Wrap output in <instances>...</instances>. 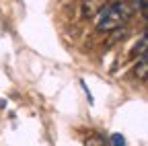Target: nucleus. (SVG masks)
<instances>
[{
  "label": "nucleus",
  "mask_w": 148,
  "mask_h": 146,
  "mask_svg": "<svg viewBox=\"0 0 148 146\" xmlns=\"http://www.w3.org/2000/svg\"><path fill=\"white\" fill-rule=\"evenodd\" d=\"M134 14V8L132 4L127 2H113V4H107L99 10L97 14V21H95V27L97 31H103V33H109V31H115L119 27H123Z\"/></svg>",
  "instance_id": "obj_1"
},
{
  "label": "nucleus",
  "mask_w": 148,
  "mask_h": 146,
  "mask_svg": "<svg viewBox=\"0 0 148 146\" xmlns=\"http://www.w3.org/2000/svg\"><path fill=\"white\" fill-rule=\"evenodd\" d=\"M97 2H99V0H84L82 6H80V14H82V19H88V16L99 14V10H101L103 6H97Z\"/></svg>",
  "instance_id": "obj_2"
},
{
  "label": "nucleus",
  "mask_w": 148,
  "mask_h": 146,
  "mask_svg": "<svg viewBox=\"0 0 148 146\" xmlns=\"http://www.w3.org/2000/svg\"><path fill=\"white\" fill-rule=\"evenodd\" d=\"M134 74H136V78L146 80V74H148V53L140 56V60H138V64L134 68Z\"/></svg>",
  "instance_id": "obj_3"
},
{
  "label": "nucleus",
  "mask_w": 148,
  "mask_h": 146,
  "mask_svg": "<svg viewBox=\"0 0 148 146\" xmlns=\"http://www.w3.org/2000/svg\"><path fill=\"white\" fill-rule=\"evenodd\" d=\"M146 45H148V39H146V35H142L140 43L134 47V56H144V53H146Z\"/></svg>",
  "instance_id": "obj_4"
},
{
  "label": "nucleus",
  "mask_w": 148,
  "mask_h": 146,
  "mask_svg": "<svg viewBox=\"0 0 148 146\" xmlns=\"http://www.w3.org/2000/svg\"><path fill=\"white\" fill-rule=\"evenodd\" d=\"M111 146H125V138L121 134H113L111 136Z\"/></svg>",
  "instance_id": "obj_5"
},
{
  "label": "nucleus",
  "mask_w": 148,
  "mask_h": 146,
  "mask_svg": "<svg viewBox=\"0 0 148 146\" xmlns=\"http://www.w3.org/2000/svg\"><path fill=\"white\" fill-rule=\"evenodd\" d=\"M132 8H134V10H140V12H144V14H146V0H134Z\"/></svg>",
  "instance_id": "obj_6"
},
{
  "label": "nucleus",
  "mask_w": 148,
  "mask_h": 146,
  "mask_svg": "<svg viewBox=\"0 0 148 146\" xmlns=\"http://www.w3.org/2000/svg\"><path fill=\"white\" fill-rule=\"evenodd\" d=\"M101 2H107V0H101Z\"/></svg>",
  "instance_id": "obj_7"
}]
</instances>
